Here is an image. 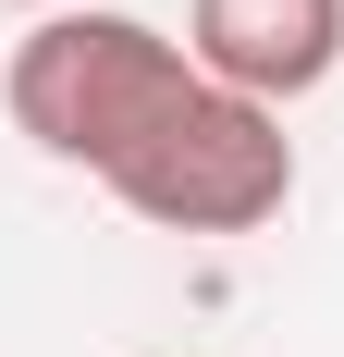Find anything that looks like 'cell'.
Returning a JSON list of instances; mask_svg holds the SVG:
<instances>
[{
    "mask_svg": "<svg viewBox=\"0 0 344 357\" xmlns=\"http://www.w3.org/2000/svg\"><path fill=\"white\" fill-rule=\"evenodd\" d=\"M111 197L136 222H160V234H258V222L295 197V136H283L271 99L197 74V86L136 136V160L111 173Z\"/></svg>",
    "mask_w": 344,
    "mask_h": 357,
    "instance_id": "7a4b0ae2",
    "label": "cell"
},
{
    "mask_svg": "<svg viewBox=\"0 0 344 357\" xmlns=\"http://www.w3.org/2000/svg\"><path fill=\"white\" fill-rule=\"evenodd\" d=\"M185 86H197V50H185V37H160L148 13H99V0L37 13V25L13 37V74H0L13 123H25L49 160L99 173V185L136 160V136L185 99Z\"/></svg>",
    "mask_w": 344,
    "mask_h": 357,
    "instance_id": "6da1fadb",
    "label": "cell"
},
{
    "mask_svg": "<svg viewBox=\"0 0 344 357\" xmlns=\"http://www.w3.org/2000/svg\"><path fill=\"white\" fill-rule=\"evenodd\" d=\"M185 50H197V74L283 111L344 74V0H185Z\"/></svg>",
    "mask_w": 344,
    "mask_h": 357,
    "instance_id": "3957f363",
    "label": "cell"
},
{
    "mask_svg": "<svg viewBox=\"0 0 344 357\" xmlns=\"http://www.w3.org/2000/svg\"><path fill=\"white\" fill-rule=\"evenodd\" d=\"M13 13H74V0H13Z\"/></svg>",
    "mask_w": 344,
    "mask_h": 357,
    "instance_id": "277c9868",
    "label": "cell"
}]
</instances>
